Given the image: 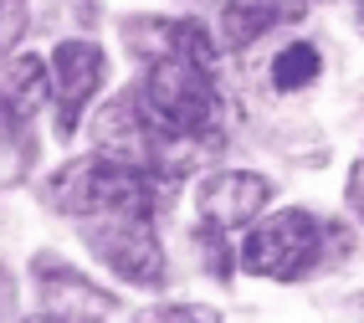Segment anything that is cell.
I'll return each mask as SVG.
<instances>
[{"instance_id": "cell-1", "label": "cell", "mask_w": 364, "mask_h": 323, "mask_svg": "<svg viewBox=\"0 0 364 323\" xmlns=\"http://www.w3.org/2000/svg\"><path fill=\"white\" fill-rule=\"evenodd\" d=\"M134 103L159 134L175 139H215V129H221V88H215L210 67L180 52L149 62L144 83L134 88Z\"/></svg>"}, {"instance_id": "cell-2", "label": "cell", "mask_w": 364, "mask_h": 323, "mask_svg": "<svg viewBox=\"0 0 364 323\" xmlns=\"http://www.w3.org/2000/svg\"><path fill=\"white\" fill-rule=\"evenodd\" d=\"M52 206L62 216H149L154 211V175L118 154H82L52 175Z\"/></svg>"}, {"instance_id": "cell-3", "label": "cell", "mask_w": 364, "mask_h": 323, "mask_svg": "<svg viewBox=\"0 0 364 323\" xmlns=\"http://www.w3.org/2000/svg\"><path fill=\"white\" fill-rule=\"evenodd\" d=\"M323 221L308 216L303 206H287V211H272L252 221L247 241L236 246V262L247 277H267V282H298L308 277L313 267L323 262Z\"/></svg>"}, {"instance_id": "cell-4", "label": "cell", "mask_w": 364, "mask_h": 323, "mask_svg": "<svg viewBox=\"0 0 364 323\" xmlns=\"http://www.w3.org/2000/svg\"><path fill=\"white\" fill-rule=\"evenodd\" d=\"M82 236L118 282L129 287H164V246L149 216H87Z\"/></svg>"}, {"instance_id": "cell-5", "label": "cell", "mask_w": 364, "mask_h": 323, "mask_svg": "<svg viewBox=\"0 0 364 323\" xmlns=\"http://www.w3.org/2000/svg\"><path fill=\"white\" fill-rule=\"evenodd\" d=\"M46 72H52L57 134L67 139V134L82 123L87 103L103 92V83H108V57H103V46H98V41L72 36V41H57V46H52V57H46Z\"/></svg>"}, {"instance_id": "cell-6", "label": "cell", "mask_w": 364, "mask_h": 323, "mask_svg": "<svg viewBox=\"0 0 364 323\" xmlns=\"http://www.w3.org/2000/svg\"><path fill=\"white\" fill-rule=\"evenodd\" d=\"M272 201V180L257 175V169H210L196 190V206H200V221L210 226H252V221L267 211Z\"/></svg>"}, {"instance_id": "cell-7", "label": "cell", "mask_w": 364, "mask_h": 323, "mask_svg": "<svg viewBox=\"0 0 364 323\" xmlns=\"http://www.w3.org/2000/svg\"><path fill=\"white\" fill-rule=\"evenodd\" d=\"M46 97H52V72H46L41 57L21 52L11 62H0V123L6 129H26Z\"/></svg>"}, {"instance_id": "cell-8", "label": "cell", "mask_w": 364, "mask_h": 323, "mask_svg": "<svg viewBox=\"0 0 364 323\" xmlns=\"http://www.w3.org/2000/svg\"><path fill=\"white\" fill-rule=\"evenodd\" d=\"M287 16H293L287 0H226L221 21H215V41L231 46V52H241V46L262 41L272 26H282Z\"/></svg>"}, {"instance_id": "cell-9", "label": "cell", "mask_w": 364, "mask_h": 323, "mask_svg": "<svg viewBox=\"0 0 364 323\" xmlns=\"http://www.w3.org/2000/svg\"><path fill=\"white\" fill-rule=\"evenodd\" d=\"M318 72H323L318 46H313V41H287L282 52L272 57V88L277 92H298L308 83H318Z\"/></svg>"}, {"instance_id": "cell-10", "label": "cell", "mask_w": 364, "mask_h": 323, "mask_svg": "<svg viewBox=\"0 0 364 323\" xmlns=\"http://www.w3.org/2000/svg\"><path fill=\"white\" fill-rule=\"evenodd\" d=\"M190 241H196V257H200V267L210 272L215 282H226V277H231V267H236L226 231H221V226H210V221H200V226H196V236H190Z\"/></svg>"}, {"instance_id": "cell-11", "label": "cell", "mask_w": 364, "mask_h": 323, "mask_svg": "<svg viewBox=\"0 0 364 323\" xmlns=\"http://www.w3.org/2000/svg\"><path fill=\"white\" fill-rule=\"evenodd\" d=\"M134 323H221V313L205 308V303H154V308H144Z\"/></svg>"}, {"instance_id": "cell-12", "label": "cell", "mask_w": 364, "mask_h": 323, "mask_svg": "<svg viewBox=\"0 0 364 323\" xmlns=\"http://www.w3.org/2000/svg\"><path fill=\"white\" fill-rule=\"evenodd\" d=\"M26 0H0V62L16 57V41L26 36Z\"/></svg>"}, {"instance_id": "cell-13", "label": "cell", "mask_w": 364, "mask_h": 323, "mask_svg": "<svg viewBox=\"0 0 364 323\" xmlns=\"http://www.w3.org/2000/svg\"><path fill=\"white\" fill-rule=\"evenodd\" d=\"M344 195H349V206H354V216L364 221V159H354V169H349V180H344Z\"/></svg>"}, {"instance_id": "cell-14", "label": "cell", "mask_w": 364, "mask_h": 323, "mask_svg": "<svg viewBox=\"0 0 364 323\" xmlns=\"http://www.w3.org/2000/svg\"><path fill=\"white\" fill-rule=\"evenodd\" d=\"M21 323H62V318H52V313H36V318H21Z\"/></svg>"}, {"instance_id": "cell-15", "label": "cell", "mask_w": 364, "mask_h": 323, "mask_svg": "<svg viewBox=\"0 0 364 323\" xmlns=\"http://www.w3.org/2000/svg\"><path fill=\"white\" fill-rule=\"evenodd\" d=\"M354 16H359V31H364V0H359V6H354Z\"/></svg>"}]
</instances>
